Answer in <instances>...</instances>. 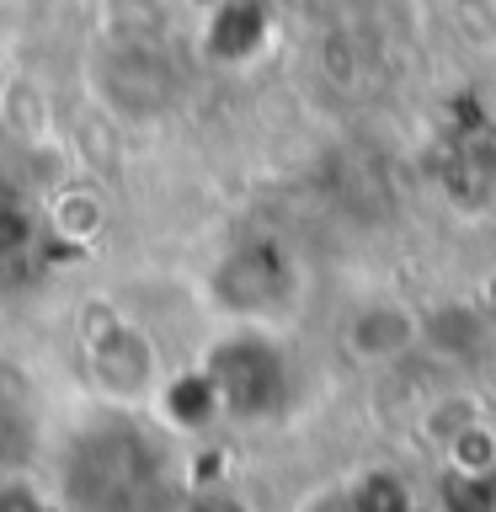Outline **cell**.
<instances>
[{"instance_id":"obj_1","label":"cell","mask_w":496,"mask_h":512,"mask_svg":"<svg viewBox=\"0 0 496 512\" xmlns=\"http://www.w3.org/2000/svg\"><path fill=\"white\" fill-rule=\"evenodd\" d=\"M64 496L75 512H155L166 496V448L150 427L107 416L64 448Z\"/></svg>"},{"instance_id":"obj_2","label":"cell","mask_w":496,"mask_h":512,"mask_svg":"<svg viewBox=\"0 0 496 512\" xmlns=\"http://www.w3.org/2000/svg\"><path fill=\"white\" fill-rule=\"evenodd\" d=\"M203 379L219 400V416H240V422H256V416H272L288 406V390H294V374H288L283 347L272 342L262 326H235L224 331L203 358Z\"/></svg>"},{"instance_id":"obj_3","label":"cell","mask_w":496,"mask_h":512,"mask_svg":"<svg viewBox=\"0 0 496 512\" xmlns=\"http://www.w3.org/2000/svg\"><path fill=\"white\" fill-rule=\"evenodd\" d=\"M96 86H102L112 112H123V118H134V123H150L176 96V64L166 54V43L112 38L102 48V59H96Z\"/></svg>"},{"instance_id":"obj_4","label":"cell","mask_w":496,"mask_h":512,"mask_svg":"<svg viewBox=\"0 0 496 512\" xmlns=\"http://www.w3.org/2000/svg\"><path fill=\"white\" fill-rule=\"evenodd\" d=\"M208 294L235 320H262L294 294V262L283 256L278 240H246L219 256V267L208 272Z\"/></svg>"},{"instance_id":"obj_5","label":"cell","mask_w":496,"mask_h":512,"mask_svg":"<svg viewBox=\"0 0 496 512\" xmlns=\"http://www.w3.org/2000/svg\"><path fill=\"white\" fill-rule=\"evenodd\" d=\"M86 368L96 379V390L112 400H139L155 384V347L150 336L128 320H107L86 336Z\"/></svg>"},{"instance_id":"obj_6","label":"cell","mask_w":496,"mask_h":512,"mask_svg":"<svg viewBox=\"0 0 496 512\" xmlns=\"http://www.w3.org/2000/svg\"><path fill=\"white\" fill-rule=\"evenodd\" d=\"M267 27H272L267 0H219L214 16H208L203 48H208V59H219V64H240L267 43Z\"/></svg>"},{"instance_id":"obj_7","label":"cell","mask_w":496,"mask_h":512,"mask_svg":"<svg viewBox=\"0 0 496 512\" xmlns=\"http://www.w3.org/2000/svg\"><path fill=\"white\" fill-rule=\"evenodd\" d=\"M347 342L358 358L379 363V358H395L416 342V320L400 310V304H368V310L347 326Z\"/></svg>"},{"instance_id":"obj_8","label":"cell","mask_w":496,"mask_h":512,"mask_svg":"<svg viewBox=\"0 0 496 512\" xmlns=\"http://www.w3.org/2000/svg\"><path fill=\"white\" fill-rule=\"evenodd\" d=\"M160 406H166V422L182 427V432H192V427H203V422H214V416H219V400H214V390H208L203 368H192V374L171 379Z\"/></svg>"},{"instance_id":"obj_9","label":"cell","mask_w":496,"mask_h":512,"mask_svg":"<svg viewBox=\"0 0 496 512\" xmlns=\"http://www.w3.org/2000/svg\"><path fill=\"white\" fill-rule=\"evenodd\" d=\"M0 512H54L27 480H0Z\"/></svg>"},{"instance_id":"obj_10","label":"cell","mask_w":496,"mask_h":512,"mask_svg":"<svg viewBox=\"0 0 496 512\" xmlns=\"http://www.w3.org/2000/svg\"><path fill=\"white\" fill-rule=\"evenodd\" d=\"M187 512H251V507L240 502L235 491H198V496L187 502Z\"/></svg>"}]
</instances>
